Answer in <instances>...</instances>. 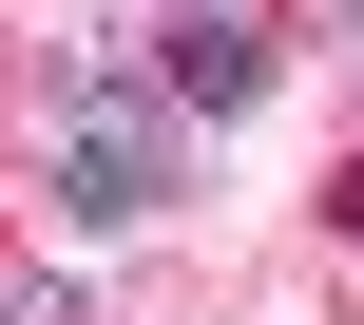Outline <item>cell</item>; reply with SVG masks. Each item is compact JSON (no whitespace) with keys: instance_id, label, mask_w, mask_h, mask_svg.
Masks as SVG:
<instances>
[{"instance_id":"277c9868","label":"cell","mask_w":364,"mask_h":325,"mask_svg":"<svg viewBox=\"0 0 364 325\" xmlns=\"http://www.w3.org/2000/svg\"><path fill=\"white\" fill-rule=\"evenodd\" d=\"M326 230H364V172H346V192H326Z\"/></svg>"},{"instance_id":"7a4b0ae2","label":"cell","mask_w":364,"mask_h":325,"mask_svg":"<svg viewBox=\"0 0 364 325\" xmlns=\"http://www.w3.org/2000/svg\"><path fill=\"white\" fill-rule=\"evenodd\" d=\"M269 57H288V38H269L250 0H173V38H154V96L211 134V115H250V96H269Z\"/></svg>"},{"instance_id":"3957f363","label":"cell","mask_w":364,"mask_h":325,"mask_svg":"<svg viewBox=\"0 0 364 325\" xmlns=\"http://www.w3.org/2000/svg\"><path fill=\"white\" fill-rule=\"evenodd\" d=\"M0 325H77V307H58V287H19V268H0Z\"/></svg>"},{"instance_id":"6da1fadb","label":"cell","mask_w":364,"mask_h":325,"mask_svg":"<svg viewBox=\"0 0 364 325\" xmlns=\"http://www.w3.org/2000/svg\"><path fill=\"white\" fill-rule=\"evenodd\" d=\"M38 192H58L77 230H154V211L192 192V115L154 96V57H58V153H38Z\"/></svg>"}]
</instances>
